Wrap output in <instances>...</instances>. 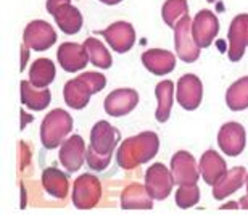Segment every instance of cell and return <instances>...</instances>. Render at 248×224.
I'll use <instances>...</instances> for the list:
<instances>
[{"label": "cell", "instance_id": "cell-1", "mask_svg": "<svg viewBox=\"0 0 248 224\" xmlns=\"http://www.w3.org/2000/svg\"><path fill=\"white\" fill-rule=\"evenodd\" d=\"M121 139V134L108 121H98L91 131V147L87 148V165L95 171H103L111 161L113 152Z\"/></svg>", "mask_w": 248, "mask_h": 224}, {"label": "cell", "instance_id": "cell-2", "mask_svg": "<svg viewBox=\"0 0 248 224\" xmlns=\"http://www.w3.org/2000/svg\"><path fill=\"white\" fill-rule=\"evenodd\" d=\"M158 148H160V139L152 131L127 137L118 148V165L127 171L134 169L155 158Z\"/></svg>", "mask_w": 248, "mask_h": 224}, {"label": "cell", "instance_id": "cell-3", "mask_svg": "<svg viewBox=\"0 0 248 224\" xmlns=\"http://www.w3.org/2000/svg\"><path fill=\"white\" fill-rule=\"evenodd\" d=\"M107 79L103 74L95 71L82 73L81 76L71 79L64 84L63 97L68 107L74 108V110H82L87 107L89 98L92 94H98L105 87Z\"/></svg>", "mask_w": 248, "mask_h": 224}, {"label": "cell", "instance_id": "cell-4", "mask_svg": "<svg viewBox=\"0 0 248 224\" xmlns=\"http://www.w3.org/2000/svg\"><path fill=\"white\" fill-rule=\"evenodd\" d=\"M73 129V118L68 112L55 108L44 118L41 124V142L47 150H53L64 142Z\"/></svg>", "mask_w": 248, "mask_h": 224}, {"label": "cell", "instance_id": "cell-5", "mask_svg": "<svg viewBox=\"0 0 248 224\" xmlns=\"http://www.w3.org/2000/svg\"><path fill=\"white\" fill-rule=\"evenodd\" d=\"M102 198V184L92 174H82L74 181L73 203L79 210H91Z\"/></svg>", "mask_w": 248, "mask_h": 224}, {"label": "cell", "instance_id": "cell-6", "mask_svg": "<svg viewBox=\"0 0 248 224\" xmlns=\"http://www.w3.org/2000/svg\"><path fill=\"white\" fill-rule=\"evenodd\" d=\"M176 53L184 63H193L200 57V47L192 37V19L188 15L182 16L174 28Z\"/></svg>", "mask_w": 248, "mask_h": 224}, {"label": "cell", "instance_id": "cell-7", "mask_svg": "<svg viewBox=\"0 0 248 224\" xmlns=\"http://www.w3.org/2000/svg\"><path fill=\"white\" fill-rule=\"evenodd\" d=\"M57 42V32L50 24L42 19H34L26 26L23 34V44L29 50L44 52Z\"/></svg>", "mask_w": 248, "mask_h": 224}, {"label": "cell", "instance_id": "cell-8", "mask_svg": "<svg viewBox=\"0 0 248 224\" xmlns=\"http://www.w3.org/2000/svg\"><path fill=\"white\" fill-rule=\"evenodd\" d=\"M174 186L171 171L163 163H155L145 173V189L153 200H165Z\"/></svg>", "mask_w": 248, "mask_h": 224}, {"label": "cell", "instance_id": "cell-9", "mask_svg": "<svg viewBox=\"0 0 248 224\" xmlns=\"http://www.w3.org/2000/svg\"><path fill=\"white\" fill-rule=\"evenodd\" d=\"M219 32V21L211 10H200L192 21V37L200 48L210 47Z\"/></svg>", "mask_w": 248, "mask_h": 224}, {"label": "cell", "instance_id": "cell-10", "mask_svg": "<svg viewBox=\"0 0 248 224\" xmlns=\"http://www.w3.org/2000/svg\"><path fill=\"white\" fill-rule=\"evenodd\" d=\"M97 34L105 37L108 46L118 53L129 52L136 44V31H134L132 24L127 21H116Z\"/></svg>", "mask_w": 248, "mask_h": 224}, {"label": "cell", "instance_id": "cell-11", "mask_svg": "<svg viewBox=\"0 0 248 224\" xmlns=\"http://www.w3.org/2000/svg\"><path fill=\"white\" fill-rule=\"evenodd\" d=\"M217 144L224 155L239 157L247 145V132L240 123H226L217 134Z\"/></svg>", "mask_w": 248, "mask_h": 224}, {"label": "cell", "instance_id": "cell-12", "mask_svg": "<svg viewBox=\"0 0 248 224\" xmlns=\"http://www.w3.org/2000/svg\"><path fill=\"white\" fill-rule=\"evenodd\" d=\"M171 174L177 186H187V184H197L200 177V168H198L195 158L186 150H179L171 158Z\"/></svg>", "mask_w": 248, "mask_h": 224}, {"label": "cell", "instance_id": "cell-13", "mask_svg": "<svg viewBox=\"0 0 248 224\" xmlns=\"http://www.w3.org/2000/svg\"><path fill=\"white\" fill-rule=\"evenodd\" d=\"M227 39H229V55L231 62H240L245 53V48L248 47V15L242 13L232 19L229 32H227Z\"/></svg>", "mask_w": 248, "mask_h": 224}, {"label": "cell", "instance_id": "cell-14", "mask_svg": "<svg viewBox=\"0 0 248 224\" xmlns=\"http://www.w3.org/2000/svg\"><path fill=\"white\" fill-rule=\"evenodd\" d=\"M177 103L187 112L197 110L203 98V84L195 74H184L177 82Z\"/></svg>", "mask_w": 248, "mask_h": 224}, {"label": "cell", "instance_id": "cell-15", "mask_svg": "<svg viewBox=\"0 0 248 224\" xmlns=\"http://www.w3.org/2000/svg\"><path fill=\"white\" fill-rule=\"evenodd\" d=\"M139 103V94L134 89H116L111 94H108L105 98V112L108 116H126L131 113Z\"/></svg>", "mask_w": 248, "mask_h": 224}, {"label": "cell", "instance_id": "cell-16", "mask_svg": "<svg viewBox=\"0 0 248 224\" xmlns=\"http://www.w3.org/2000/svg\"><path fill=\"white\" fill-rule=\"evenodd\" d=\"M86 144L84 139L74 134L62 144L60 148V163L66 168L68 173H76L86 160Z\"/></svg>", "mask_w": 248, "mask_h": 224}, {"label": "cell", "instance_id": "cell-17", "mask_svg": "<svg viewBox=\"0 0 248 224\" xmlns=\"http://www.w3.org/2000/svg\"><path fill=\"white\" fill-rule=\"evenodd\" d=\"M57 57H58V63H60L62 68L68 73L81 71L89 63V55H87L86 48H84V46H81V44H76V42H63L62 46L58 47Z\"/></svg>", "mask_w": 248, "mask_h": 224}, {"label": "cell", "instance_id": "cell-18", "mask_svg": "<svg viewBox=\"0 0 248 224\" xmlns=\"http://www.w3.org/2000/svg\"><path fill=\"white\" fill-rule=\"evenodd\" d=\"M142 63L155 76H166L176 68V57L172 52L163 48H150L142 53Z\"/></svg>", "mask_w": 248, "mask_h": 224}, {"label": "cell", "instance_id": "cell-19", "mask_svg": "<svg viewBox=\"0 0 248 224\" xmlns=\"http://www.w3.org/2000/svg\"><path fill=\"white\" fill-rule=\"evenodd\" d=\"M200 174L208 186H215L227 173V165L219 153L215 150H206L200 158Z\"/></svg>", "mask_w": 248, "mask_h": 224}, {"label": "cell", "instance_id": "cell-20", "mask_svg": "<svg viewBox=\"0 0 248 224\" xmlns=\"http://www.w3.org/2000/svg\"><path fill=\"white\" fill-rule=\"evenodd\" d=\"M247 177V171L244 166H235L229 169L215 186H213V197L216 200H224L226 197L232 195L244 186Z\"/></svg>", "mask_w": 248, "mask_h": 224}, {"label": "cell", "instance_id": "cell-21", "mask_svg": "<svg viewBox=\"0 0 248 224\" xmlns=\"http://www.w3.org/2000/svg\"><path fill=\"white\" fill-rule=\"evenodd\" d=\"M121 208L124 210H152L153 198L147 192L145 186L134 182L121 193Z\"/></svg>", "mask_w": 248, "mask_h": 224}, {"label": "cell", "instance_id": "cell-22", "mask_svg": "<svg viewBox=\"0 0 248 224\" xmlns=\"http://www.w3.org/2000/svg\"><path fill=\"white\" fill-rule=\"evenodd\" d=\"M52 16L55 18L57 26L60 28L64 34L73 36V34H78L79 31H81L82 21H84L82 15L76 7H73L71 3L60 5V7L52 13Z\"/></svg>", "mask_w": 248, "mask_h": 224}, {"label": "cell", "instance_id": "cell-23", "mask_svg": "<svg viewBox=\"0 0 248 224\" xmlns=\"http://www.w3.org/2000/svg\"><path fill=\"white\" fill-rule=\"evenodd\" d=\"M42 186L48 195L64 200L69 192V181L68 176L57 168H47L42 173Z\"/></svg>", "mask_w": 248, "mask_h": 224}, {"label": "cell", "instance_id": "cell-24", "mask_svg": "<svg viewBox=\"0 0 248 224\" xmlns=\"http://www.w3.org/2000/svg\"><path fill=\"white\" fill-rule=\"evenodd\" d=\"M50 91L34 87L29 81H21V103L34 112H41L50 105Z\"/></svg>", "mask_w": 248, "mask_h": 224}, {"label": "cell", "instance_id": "cell-25", "mask_svg": "<svg viewBox=\"0 0 248 224\" xmlns=\"http://www.w3.org/2000/svg\"><path fill=\"white\" fill-rule=\"evenodd\" d=\"M55 64L48 58H37L29 69V82L37 89H46L55 79Z\"/></svg>", "mask_w": 248, "mask_h": 224}, {"label": "cell", "instance_id": "cell-26", "mask_svg": "<svg viewBox=\"0 0 248 224\" xmlns=\"http://www.w3.org/2000/svg\"><path fill=\"white\" fill-rule=\"evenodd\" d=\"M155 96L158 100V108L155 112V118L158 123H166L170 119L172 100H174V84L171 81H161L156 84Z\"/></svg>", "mask_w": 248, "mask_h": 224}, {"label": "cell", "instance_id": "cell-27", "mask_svg": "<svg viewBox=\"0 0 248 224\" xmlns=\"http://www.w3.org/2000/svg\"><path fill=\"white\" fill-rule=\"evenodd\" d=\"M226 103L232 112H242L248 108V76L240 78L226 92Z\"/></svg>", "mask_w": 248, "mask_h": 224}, {"label": "cell", "instance_id": "cell-28", "mask_svg": "<svg viewBox=\"0 0 248 224\" xmlns=\"http://www.w3.org/2000/svg\"><path fill=\"white\" fill-rule=\"evenodd\" d=\"M84 48H86L87 55H89V62L95 66L102 68V69H108L111 66L113 58L110 55V52L107 50V47L98 41V39L93 37H87L86 42L82 44Z\"/></svg>", "mask_w": 248, "mask_h": 224}, {"label": "cell", "instance_id": "cell-29", "mask_svg": "<svg viewBox=\"0 0 248 224\" xmlns=\"http://www.w3.org/2000/svg\"><path fill=\"white\" fill-rule=\"evenodd\" d=\"M188 15V5L187 0H166L161 8V16L168 26L174 29L177 21Z\"/></svg>", "mask_w": 248, "mask_h": 224}, {"label": "cell", "instance_id": "cell-30", "mask_svg": "<svg viewBox=\"0 0 248 224\" xmlns=\"http://www.w3.org/2000/svg\"><path fill=\"white\" fill-rule=\"evenodd\" d=\"M200 200V189L197 184H187V186H179L176 192V203L179 208H192Z\"/></svg>", "mask_w": 248, "mask_h": 224}, {"label": "cell", "instance_id": "cell-31", "mask_svg": "<svg viewBox=\"0 0 248 224\" xmlns=\"http://www.w3.org/2000/svg\"><path fill=\"white\" fill-rule=\"evenodd\" d=\"M29 161H31V148L28 147V144L21 141L18 144V163H19V169H24Z\"/></svg>", "mask_w": 248, "mask_h": 224}, {"label": "cell", "instance_id": "cell-32", "mask_svg": "<svg viewBox=\"0 0 248 224\" xmlns=\"http://www.w3.org/2000/svg\"><path fill=\"white\" fill-rule=\"evenodd\" d=\"M63 3H69V0H47V10H48V13L52 15Z\"/></svg>", "mask_w": 248, "mask_h": 224}, {"label": "cell", "instance_id": "cell-33", "mask_svg": "<svg viewBox=\"0 0 248 224\" xmlns=\"http://www.w3.org/2000/svg\"><path fill=\"white\" fill-rule=\"evenodd\" d=\"M29 48L26 47V46H24V44H23V46H21V52H23V58H21V68H19V69H21V71H23V69H24V66H26V62H28V55H29Z\"/></svg>", "mask_w": 248, "mask_h": 224}, {"label": "cell", "instance_id": "cell-34", "mask_svg": "<svg viewBox=\"0 0 248 224\" xmlns=\"http://www.w3.org/2000/svg\"><path fill=\"white\" fill-rule=\"evenodd\" d=\"M221 208H222V210H237V208H240V207H239V203H237V202H229V203H224Z\"/></svg>", "mask_w": 248, "mask_h": 224}, {"label": "cell", "instance_id": "cell-35", "mask_svg": "<svg viewBox=\"0 0 248 224\" xmlns=\"http://www.w3.org/2000/svg\"><path fill=\"white\" fill-rule=\"evenodd\" d=\"M239 207L240 208H245V210H248V195L245 197H242L240 200H239Z\"/></svg>", "mask_w": 248, "mask_h": 224}, {"label": "cell", "instance_id": "cell-36", "mask_svg": "<svg viewBox=\"0 0 248 224\" xmlns=\"http://www.w3.org/2000/svg\"><path fill=\"white\" fill-rule=\"evenodd\" d=\"M21 116H23V124H21V128L26 126V121H32V119H34V116H28V114L24 113V112H21Z\"/></svg>", "mask_w": 248, "mask_h": 224}, {"label": "cell", "instance_id": "cell-37", "mask_svg": "<svg viewBox=\"0 0 248 224\" xmlns=\"http://www.w3.org/2000/svg\"><path fill=\"white\" fill-rule=\"evenodd\" d=\"M100 2L105 5H116V3H120L121 0H100Z\"/></svg>", "mask_w": 248, "mask_h": 224}, {"label": "cell", "instance_id": "cell-38", "mask_svg": "<svg viewBox=\"0 0 248 224\" xmlns=\"http://www.w3.org/2000/svg\"><path fill=\"white\" fill-rule=\"evenodd\" d=\"M245 181H247V192H248V173H247V179H245Z\"/></svg>", "mask_w": 248, "mask_h": 224}, {"label": "cell", "instance_id": "cell-39", "mask_svg": "<svg viewBox=\"0 0 248 224\" xmlns=\"http://www.w3.org/2000/svg\"><path fill=\"white\" fill-rule=\"evenodd\" d=\"M206 2H210V3H213V2H216V0H206Z\"/></svg>", "mask_w": 248, "mask_h": 224}]
</instances>
